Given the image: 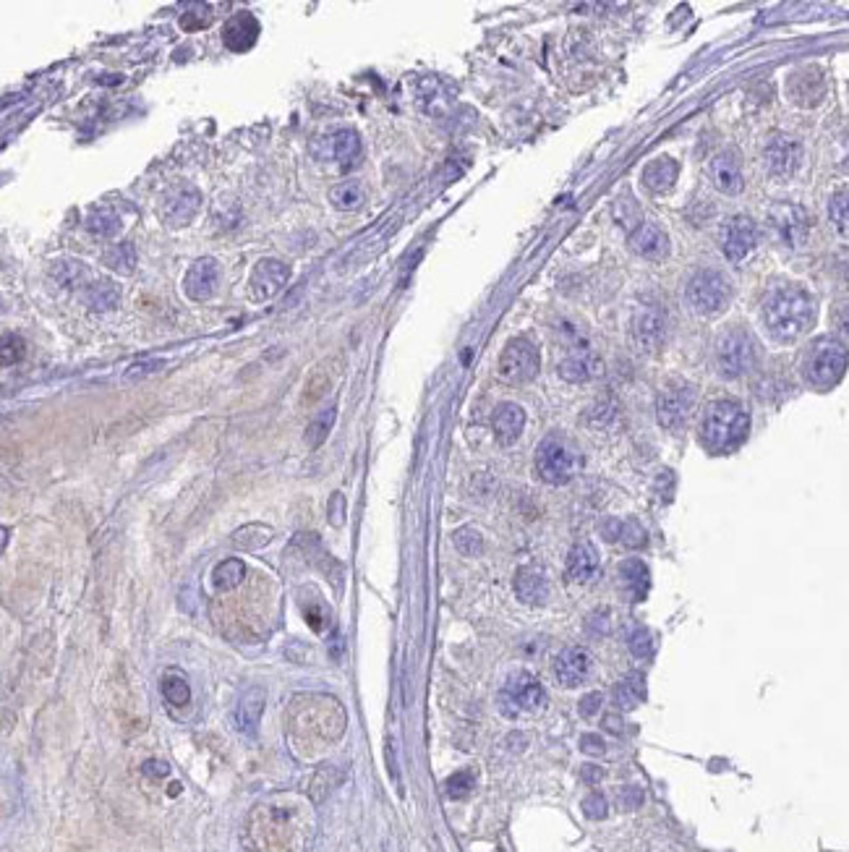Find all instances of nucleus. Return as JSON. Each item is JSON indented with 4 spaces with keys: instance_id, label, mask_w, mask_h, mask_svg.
Here are the masks:
<instances>
[{
    "instance_id": "obj_23",
    "label": "nucleus",
    "mask_w": 849,
    "mask_h": 852,
    "mask_svg": "<svg viewBox=\"0 0 849 852\" xmlns=\"http://www.w3.org/2000/svg\"><path fill=\"white\" fill-rule=\"evenodd\" d=\"M823 92H826V84H823V74L818 68H802L790 78V98L797 105H805V108L818 105Z\"/></svg>"
},
{
    "instance_id": "obj_38",
    "label": "nucleus",
    "mask_w": 849,
    "mask_h": 852,
    "mask_svg": "<svg viewBox=\"0 0 849 852\" xmlns=\"http://www.w3.org/2000/svg\"><path fill=\"white\" fill-rule=\"evenodd\" d=\"M162 696L168 698L173 706H189V701H192V688H189V682L181 678V675H165L162 678Z\"/></svg>"
},
{
    "instance_id": "obj_11",
    "label": "nucleus",
    "mask_w": 849,
    "mask_h": 852,
    "mask_svg": "<svg viewBox=\"0 0 849 852\" xmlns=\"http://www.w3.org/2000/svg\"><path fill=\"white\" fill-rule=\"evenodd\" d=\"M290 280V267L285 262L267 256V259H259L256 267H254L252 277H249V291H252L254 301H270L277 293L288 286Z\"/></svg>"
},
{
    "instance_id": "obj_32",
    "label": "nucleus",
    "mask_w": 849,
    "mask_h": 852,
    "mask_svg": "<svg viewBox=\"0 0 849 852\" xmlns=\"http://www.w3.org/2000/svg\"><path fill=\"white\" fill-rule=\"evenodd\" d=\"M619 576L625 578L633 599H643L648 594V570L640 560H625L619 565Z\"/></svg>"
},
{
    "instance_id": "obj_9",
    "label": "nucleus",
    "mask_w": 849,
    "mask_h": 852,
    "mask_svg": "<svg viewBox=\"0 0 849 852\" xmlns=\"http://www.w3.org/2000/svg\"><path fill=\"white\" fill-rule=\"evenodd\" d=\"M500 703H502L507 717H515L521 712L531 714V712H539V709L546 706V691L531 675H523L521 672V675H513V678L507 680Z\"/></svg>"
},
{
    "instance_id": "obj_36",
    "label": "nucleus",
    "mask_w": 849,
    "mask_h": 852,
    "mask_svg": "<svg viewBox=\"0 0 849 852\" xmlns=\"http://www.w3.org/2000/svg\"><path fill=\"white\" fill-rule=\"evenodd\" d=\"M643 696H646V691H643L640 675H633V678L619 682L617 688H615V706L622 709V712H630Z\"/></svg>"
},
{
    "instance_id": "obj_2",
    "label": "nucleus",
    "mask_w": 849,
    "mask_h": 852,
    "mask_svg": "<svg viewBox=\"0 0 849 852\" xmlns=\"http://www.w3.org/2000/svg\"><path fill=\"white\" fill-rule=\"evenodd\" d=\"M748 429H751V419L745 408L732 400H719L709 408L700 434H703V445L711 452H727L748 437Z\"/></svg>"
},
{
    "instance_id": "obj_10",
    "label": "nucleus",
    "mask_w": 849,
    "mask_h": 852,
    "mask_svg": "<svg viewBox=\"0 0 849 852\" xmlns=\"http://www.w3.org/2000/svg\"><path fill=\"white\" fill-rule=\"evenodd\" d=\"M755 244H758V228H755V223L751 217L737 214V217H730L721 225L719 246H721V252H724V256L730 262H742L748 254L753 252Z\"/></svg>"
},
{
    "instance_id": "obj_41",
    "label": "nucleus",
    "mask_w": 849,
    "mask_h": 852,
    "mask_svg": "<svg viewBox=\"0 0 849 852\" xmlns=\"http://www.w3.org/2000/svg\"><path fill=\"white\" fill-rule=\"evenodd\" d=\"M473 784H476L473 772H458V774H452L447 779L444 790H447V795H450L452 800H463V797H468V795L473 793Z\"/></svg>"
},
{
    "instance_id": "obj_56",
    "label": "nucleus",
    "mask_w": 849,
    "mask_h": 852,
    "mask_svg": "<svg viewBox=\"0 0 849 852\" xmlns=\"http://www.w3.org/2000/svg\"><path fill=\"white\" fill-rule=\"evenodd\" d=\"M387 764H389L392 779H398V764H395V755H392V745H387Z\"/></svg>"
},
{
    "instance_id": "obj_48",
    "label": "nucleus",
    "mask_w": 849,
    "mask_h": 852,
    "mask_svg": "<svg viewBox=\"0 0 849 852\" xmlns=\"http://www.w3.org/2000/svg\"><path fill=\"white\" fill-rule=\"evenodd\" d=\"M327 515L332 525H343V521H346V500H343L340 492L332 494V500H329L327 504Z\"/></svg>"
},
{
    "instance_id": "obj_8",
    "label": "nucleus",
    "mask_w": 849,
    "mask_h": 852,
    "mask_svg": "<svg viewBox=\"0 0 849 852\" xmlns=\"http://www.w3.org/2000/svg\"><path fill=\"white\" fill-rule=\"evenodd\" d=\"M541 358L536 346L525 338H515L504 346L502 356H500V377L510 385H525L531 382L536 374H539Z\"/></svg>"
},
{
    "instance_id": "obj_42",
    "label": "nucleus",
    "mask_w": 849,
    "mask_h": 852,
    "mask_svg": "<svg viewBox=\"0 0 849 852\" xmlns=\"http://www.w3.org/2000/svg\"><path fill=\"white\" fill-rule=\"evenodd\" d=\"M452 542L458 546V552H463L468 557H473V555H481L483 549V539L479 531H473V528H461L455 536H452Z\"/></svg>"
},
{
    "instance_id": "obj_31",
    "label": "nucleus",
    "mask_w": 849,
    "mask_h": 852,
    "mask_svg": "<svg viewBox=\"0 0 849 852\" xmlns=\"http://www.w3.org/2000/svg\"><path fill=\"white\" fill-rule=\"evenodd\" d=\"M87 231L99 238H113L120 231V217L110 207H97L87 217Z\"/></svg>"
},
{
    "instance_id": "obj_17",
    "label": "nucleus",
    "mask_w": 849,
    "mask_h": 852,
    "mask_svg": "<svg viewBox=\"0 0 849 852\" xmlns=\"http://www.w3.org/2000/svg\"><path fill=\"white\" fill-rule=\"evenodd\" d=\"M771 225L784 244L797 249L808 235V214L797 204H782L771 213Z\"/></svg>"
},
{
    "instance_id": "obj_21",
    "label": "nucleus",
    "mask_w": 849,
    "mask_h": 852,
    "mask_svg": "<svg viewBox=\"0 0 849 852\" xmlns=\"http://www.w3.org/2000/svg\"><path fill=\"white\" fill-rule=\"evenodd\" d=\"M630 249L646 259H661L664 254H669V235L657 223H640L630 233Z\"/></svg>"
},
{
    "instance_id": "obj_49",
    "label": "nucleus",
    "mask_w": 849,
    "mask_h": 852,
    "mask_svg": "<svg viewBox=\"0 0 849 852\" xmlns=\"http://www.w3.org/2000/svg\"><path fill=\"white\" fill-rule=\"evenodd\" d=\"M601 703H604L601 693H596V691H594V693H585V696L580 698V703H578L580 717H585V719L596 717V712L601 709Z\"/></svg>"
},
{
    "instance_id": "obj_22",
    "label": "nucleus",
    "mask_w": 849,
    "mask_h": 852,
    "mask_svg": "<svg viewBox=\"0 0 849 852\" xmlns=\"http://www.w3.org/2000/svg\"><path fill=\"white\" fill-rule=\"evenodd\" d=\"M523 426H525V413L521 406L515 403H500L494 408V416H492V429H494V437L500 445H513L518 442V437L523 434Z\"/></svg>"
},
{
    "instance_id": "obj_3",
    "label": "nucleus",
    "mask_w": 849,
    "mask_h": 852,
    "mask_svg": "<svg viewBox=\"0 0 849 852\" xmlns=\"http://www.w3.org/2000/svg\"><path fill=\"white\" fill-rule=\"evenodd\" d=\"M847 364L849 350L839 340L823 338V340H818L813 346L808 358H805V377H808V382H811L813 388L829 390L844 377Z\"/></svg>"
},
{
    "instance_id": "obj_50",
    "label": "nucleus",
    "mask_w": 849,
    "mask_h": 852,
    "mask_svg": "<svg viewBox=\"0 0 849 852\" xmlns=\"http://www.w3.org/2000/svg\"><path fill=\"white\" fill-rule=\"evenodd\" d=\"M141 774L152 776V779H165V776L171 774V766L165 761H160V758H152V761H144Z\"/></svg>"
},
{
    "instance_id": "obj_51",
    "label": "nucleus",
    "mask_w": 849,
    "mask_h": 852,
    "mask_svg": "<svg viewBox=\"0 0 849 852\" xmlns=\"http://www.w3.org/2000/svg\"><path fill=\"white\" fill-rule=\"evenodd\" d=\"M580 751L588 755H604L606 753V745H604V740L598 735H583V740H580Z\"/></svg>"
},
{
    "instance_id": "obj_26",
    "label": "nucleus",
    "mask_w": 849,
    "mask_h": 852,
    "mask_svg": "<svg viewBox=\"0 0 849 852\" xmlns=\"http://www.w3.org/2000/svg\"><path fill=\"white\" fill-rule=\"evenodd\" d=\"M598 573V552L594 544L580 542L570 549L567 557V576L575 583H591Z\"/></svg>"
},
{
    "instance_id": "obj_25",
    "label": "nucleus",
    "mask_w": 849,
    "mask_h": 852,
    "mask_svg": "<svg viewBox=\"0 0 849 852\" xmlns=\"http://www.w3.org/2000/svg\"><path fill=\"white\" fill-rule=\"evenodd\" d=\"M515 594L523 604H531V607H539L544 601L549 599V581L546 576L541 573L539 567H521L518 576H515Z\"/></svg>"
},
{
    "instance_id": "obj_4",
    "label": "nucleus",
    "mask_w": 849,
    "mask_h": 852,
    "mask_svg": "<svg viewBox=\"0 0 849 852\" xmlns=\"http://www.w3.org/2000/svg\"><path fill=\"white\" fill-rule=\"evenodd\" d=\"M536 471L546 484H567L578 471V452L567 440L549 434L536 450Z\"/></svg>"
},
{
    "instance_id": "obj_15",
    "label": "nucleus",
    "mask_w": 849,
    "mask_h": 852,
    "mask_svg": "<svg viewBox=\"0 0 849 852\" xmlns=\"http://www.w3.org/2000/svg\"><path fill=\"white\" fill-rule=\"evenodd\" d=\"M693 406L695 392L690 388L664 390V392L658 395L657 403L658 424L664 426V429H679V426L685 424V419H688V413L693 410Z\"/></svg>"
},
{
    "instance_id": "obj_5",
    "label": "nucleus",
    "mask_w": 849,
    "mask_h": 852,
    "mask_svg": "<svg viewBox=\"0 0 849 852\" xmlns=\"http://www.w3.org/2000/svg\"><path fill=\"white\" fill-rule=\"evenodd\" d=\"M199 210H202V194L192 183H175L171 189H165L157 199V217L171 231L192 225Z\"/></svg>"
},
{
    "instance_id": "obj_39",
    "label": "nucleus",
    "mask_w": 849,
    "mask_h": 852,
    "mask_svg": "<svg viewBox=\"0 0 849 852\" xmlns=\"http://www.w3.org/2000/svg\"><path fill=\"white\" fill-rule=\"evenodd\" d=\"M212 24V8L210 5H189L181 16V26L186 32H199V29H207Z\"/></svg>"
},
{
    "instance_id": "obj_19",
    "label": "nucleus",
    "mask_w": 849,
    "mask_h": 852,
    "mask_svg": "<svg viewBox=\"0 0 849 852\" xmlns=\"http://www.w3.org/2000/svg\"><path fill=\"white\" fill-rule=\"evenodd\" d=\"M322 144H325L322 160H332L340 168L353 165L361 157V136L356 134L353 129H340V131L329 134L327 139H322Z\"/></svg>"
},
{
    "instance_id": "obj_47",
    "label": "nucleus",
    "mask_w": 849,
    "mask_h": 852,
    "mask_svg": "<svg viewBox=\"0 0 849 852\" xmlns=\"http://www.w3.org/2000/svg\"><path fill=\"white\" fill-rule=\"evenodd\" d=\"M583 814L588 816V818H594V821L604 818V816H606V800H604V795H588V797L583 800Z\"/></svg>"
},
{
    "instance_id": "obj_43",
    "label": "nucleus",
    "mask_w": 849,
    "mask_h": 852,
    "mask_svg": "<svg viewBox=\"0 0 849 852\" xmlns=\"http://www.w3.org/2000/svg\"><path fill=\"white\" fill-rule=\"evenodd\" d=\"M24 340H21L19 335H5L3 338V367H11V364H19L21 358H24Z\"/></svg>"
},
{
    "instance_id": "obj_33",
    "label": "nucleus",
    "mask_w": 849,
    "mask_h": 852,
    "mask_svg": "<svg viewBox=\"0 0 849 852\" xmlns=\"http://www.w3.org/2000/svg\"><path fill=\"white\" fill-rule=\"evenodd\" d=\"M105 267H110L118 275H131L136 267L134 244H118L105 252Z\"/></svg>"
},
{
    "instance_id": "obj_40",
    "label": "nucleus",
    "mask_w": 849,
    "mask_h": 852,
    "mask_svg": "<svg viewBox=\"0 0 849 852\" xmlns=\"http://www.w3.org/2000/svg\"><path fill=\"white\" fill-rule=\"evenodd\" d=\"M829 214L839 231L849 233V189H842L831 196Z\"/></svg>"
},
{
    "instance_id": "obj_28",
    "label": "nucleus",
    "mask_w": 849,
    "mask_h": 852,
    "mask_svg": "<svg viewBox=\"0 0 849 852\" xmlns=\"http://www.w3.org/2000/svg\"><path fill=\"white\" fill-rule=\"evenodd\" d=\"M677 175H679V168H677L675 160L658 157V160H654V162L643 171V183H646V189H651L654 194H664V192H669V189L675 186Z\"/></svg>"
},
{
    "instance_id": "obj_24",
    "label": "nucleus",
    "mask_w": 849,
    "mask_h": 852,
    "mask_svg": "<svg viewBox=\"0 0 849 852\" xmlns=\"http://www.w3.org/2000/svg\"><path fill=\"white\" fill-rule=\"evenodd\" d=\"M262 712H264V691H262V688H249L243 696L238 698V706H235V727H238L243 735L254 737L259 733Z\"/></svg>"
},
{
    "instance_id": "obj_34",
    "label": "nucleus",
    "mask_w": 849,
    "mask_h": 852,
    "mask_svg": "<svg viewBox=\"0 0 849 852\" xmlns=\"http://www.w3.org/2000/svg\"><path fill=\"white\" fill-rule=\"evenodd\" d=\"M335 416H337V408L329 406L327 410L316 413V419H311V424L306 426V445L319 447L327 440V434L332 431V424H335Z\"/></svg>"
},
{
    "instance_id": "obj_46",
    "label": "nucleus",
    "mask_w": 849,
    "mask_h": 852,
    "mask_svg": "<svg viewBox=\"0 0 849 852\" xmlns=\"http://www.w3.org/2000/svg\"><path fill=\"white\" fill-rule=\"evenodd\" d=\"M619 542L627 544V546H640V544L646 542V531L640 528L637 521H622V536H619Z\"/></svg>"
},
{
    "instance_id": "obj_27",
    "label": "nucleus",
    "mask_w": 849,
    "mask_h": 852,
    "mask_svg": "<svg viewBox=\"0 0 849 852\" xmlns=\"http://www.w3.org/2000/svg\"><path fill=\"white\" fill-rule=\"evenodd\" d=\"M560 374L567 382H591L601 374V361L591 350H573L560 364Z\"/></svg>"
},
{
    "instance_id": "obj_18",
    "label": "nucleus",
    "mask_w": 849,
    "mask_h": 852,
    "mask_svg": "<svg viewBox=\"0 0 849 852\" xmlns=\"http://www.w3.org/2000/svg\"><path fill=\"white\" fill-rule=\"evenodd\" d=\"M664 335H667V317L658 307H648V309H640V314L633 322V338H636V346L643 353L646 350H657L664 343Z\"/></svg>"
},
{
    "instance_id": "obj_44",
    "label": "nucleus",
    "mask_w": 849,
    "mask_h": 852,
    "mask_svg": "<svg viewBox=\"0 0 849 852\" xmlns=\"http://www.w3.org/2000/svg\"><path fill=\"white\" fill-rule=\"evenodd\" d=\"M162 367H165L162 358H141V361H136V364L126 369V379H144V377L155 374Z\"/></svg>"
},
{
    "instance_id": "obj_20",
    "label": "nucleus",
    "mask_w": 849,
    "mask_h": 852,
    "mask_svg": "<svg viewBox=\"0 0 849 852\" xmlns=\"http://www.w3.org/2000/svg\"><path fill=\"white\" fill-rule=\"evenodd\" d=\"M554 675L564 688H578L591 675V657L583 649H564L554 659Z\"/></svg>"
},
{
    "instance_id": "obj_53",
    "label": "nucleus",
    "mask_w": 849,
    "mask_h": 852,
    "mask_svg": "<svg viewBox=\"0 0 849 852\" xmlns=\"http://www.w3.org/2000/svg\"><path fill=\"white\" fill-rule=\"evenodd\" d=\"M601 534H604V539H606V542H619V536H622V521H617V518L604 521V525H601Z\"/></svg>"
},
{
    "instance_id": "obj_7",
    "label": "nucleus",
    "mask_w": 849,
    "mask_h": 852,
    "mask_svg": "<svg viewBox=\"0 0 849 852\" xmlns=\"http://www.w3.org/2000/svg\"><path fill=\"white\" fill-rule=\"evenodd\" d=\"M755 340L751 332L745 329H730L721 335L719 346H716V364L721 377L734 379V377H742L745 371H751L755 364Z\"/></svg>"
},
{
    "instance_id": "obj_55",
    "label": "nucleus",
    "mask_w": 849,
    "mask_h": 852,
    "mask_svg": "<svg viewBox=\"0 0 849 852\" xmlns=\"http://www.w3.org/2000/svg\"><path fill=\"white\" fill-rule=\"evenodd\" d=\"M836 327L842 329V335H847L849 338V301L847 304H842L839 311H836Z\"/></svg>"
},
{
    "instance_id": "obj_54",
    "label": "nucleus",
    "mask_w": 849,
    "mask_h": 852,
    "mask_svg": "<svg viewBox=\"0 0 849 852\" xmlns=\"http://www.w3.org/2000/svg\"><path fill=\"white\" fill-rule=\"evenodd\" d=\"M580 776H583V782L596 784V782L604 779V769H598V766H591V764H588V766H583V769H580Z\"/></svg>"
},
{
    "instance_id": "obj_35",
    "label": "nucleus",
    "mask_w": 849,
    "mask_h": 852,
    "mask_svg": "<svg viewBox=\"0 0 849 852\" xmlns=\"http://www.w3.org/2000/svg\"><path fill=\"white\" fill-rule=\"evenodd\" d=\"M87 298H89V304H92L97 311H110L116 309V304L120 301V293H118V288L113 283L97 280V283H92V288L87 291Z\"/></svg>"
},
{
    "instance_id": "obj_12",
    "label": "nucleus",
    "mask_w": 849,
    "mask_h": 852,
    "mask_svg": "<svg viewBox=\"0 0 849 852\" xmlns=\"http://www.w3.org/2000/svg\"><path fill=\"white\" fill-rule=\"evenodd\" d=\"M763 160H766L769 173L776 175V178H787V175L794 173V171L800 168V162H802V144L787 134L773 136L771 141L766 144Z\"/></svg>"
},
{
    "instance_id": "obj_6",
    "label": "nucleus",
    "mask_w": 849,
    "mask_h": 852,
    "mask_svg": "<svg viewBox=\"0 0 849 852\" xmlns=\"http://www.w3.org/2000/svg\"><path fill=\"white\" fill-rule=\"evenodd\" d=\"M685 293H688V304H690L698 314L711 317V314H719V311L730 304V298H732V283H730L721 272L703 270L698 272L693 280L688 283V291Z\"/></svg>"
},
{
    "instance_id": "obj_45",
    "label": "nucleus",
    "mask_w": 849,
    "mask_h": 852,
    "mask_svg": "<svg viewBox=\"0 0 849 852\" xmlns=\"http://www.w3.org/2000/svg\"><path fill=\"white\" fill-rule=\"evenodd\" d=\"M630 651H633V657L636 659L651 657V651H654V640H651V636H648L643 628H637L636 633L630 636Z\"/></svg>"
},
{
    "instance_id": "obj_29",
    "label": "nucleus",
    "mask_w": 849,
    "mask_h": 852,
    "mask_svg": "<svg viewBox=\"0 0 849 852\" xmlns=\"http://www.w3.org/2000/svg\"><path fill=\"white\" fill-rule=\"evenodd\" d=\"M364 199H367V192H364L361 181H343V183H337V186L329 189V202H332V207L340 210V213H356V210H361Z\"/></svg>"
},
{
    "instance_id": "obj_37",
    "label": "nucleus",
    "mask_w": 849,
    "mask_h": 852,
    "mask_svg": "<svg viewBox=\"0 0 849 852\" xmlns=\"http://www.w3.org/2000/svg\"><path fill=\"white\" fill-rule=\"evenodd\" d=\"M270 539L272 528H264V525L259 524L246 525V528H241V531L233 534V544L241 546V549H259V546H264Z\"/></svg>"
},
{
    "instance_id": "obj_16",
    "label": "nucleus",
    "mask_w": 849,
    "mask_h": 852,
    "mask_svg": "<svg viewBox=\"0 0 849 852\" xmlns=\"http://www.w3.org/2000/svg\"><path fill=\"white\" fill-rule=\"evenodd\" d=\"M259 32H262V26H259L256 16L249 11H238L223 26V45L233 53H246L256 45Z\"/></svg>"
},
{
    "instance_id": "obj_14",
    "label": "nucleus",
    "mask_w": 849,
    "mask_h": 852,
    "mask_svg": "<svg viewBox=\"0 0 849 852\" xmlns=\"http://www.w3.org/2000/svg\"><path fill=\"white\" fill-rule=\"evenodd\" d=\"M706 175H709V181L714 183L716 192H721V194L734 196L745 189L742 165H740V157L734 155V152H721V155H716L714 160L709 162Z\"/></svg>"
},
{
    "instance_id": "obj_52",
    "label": "nucleus",
    "mask_w": 849,
    "mask_h": 852,
    "mask_svg": "<svg viewBox=\"0 0 849 852\" xmlns=\"http://www.w3.org/2000/svg\"><path fill=\"white\" fill-rule=\"evenodd\" d=\"M619 803H622V808H637L643 803V793L637 787H625L619 793Z\"/></svg>"
},
{
    "instance_id": "obj_13",
    "label": "nucleus",
    "mask_w": 849,
    "mask_h": 852,
    "mask_svg": "<svg viewBox=\"0 0 849 852\" xmlns=\"http://www.w3.org/2000/svg\"><path fill=\"white\" fill-rule=\"evenodd\" d=\"M217 283H220V267H217V259L212 256H202L196 259L186 277H183V293L192 298V301H207L212 298L217 291Z\"/></svg>"
},
{
    "instance_id": "obj_30",
    "label": "nucleus",
    "mask_w": 849,
    "mask_h": 852,
    "mask_svg": "<svg viewBox=\"0 0 849 852\" xmlns=\"http://www.w3.org/2000/svg\"><path fill=\"white\" fill-rule=\"evenodd\" d=\"M246 578V565L241 560H223L212 570V583L217 591H231L235 586H241V581Z\"/></svg>"
},
{
    "instance_id": "obj_1",
    "label": "nucleus",
    "mask_w": 849,
    "mask_h": 852,
    "mask_svg": "<svg viewBox=\"0 0 849 852\" xmlns=\"http://www.w3.org/2000/svg\"><path fill=\"white\" fill-rule=\"evenodd\" d=\"M815 319V304H813L811 293L787 286V288H776L763 304V322L776 340L792 343L800 335H805L811 329Z\"/></svg>"
}]
</instances>
